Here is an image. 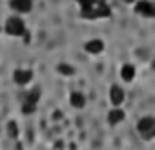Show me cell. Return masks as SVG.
<instances>
[{"label": "cell", "instance_id": "cell-16", "mask_svg": "<svg viewBox=\"0 0 155 150\" xmlns=\"http://www.w3.org/2000/svg\"><path fill=\"white\" fill-rule=\"evenodd\" d=\"M0 33H2V28H0Z\"/></svg>", "mask_w": 155, "mask_h": 150}, {"label": "cell", "instance_id": "cell-13", "mask_svg": "<svg viewBox=\"0 0 155 150\" xmlns=\"http://www.w3.org/2000/svg\"><path fill=\"white\" fill-rule=\"evenodd\" d=\"M58 71H60V73H66V75H69V73H73L75 70H73L71 66H66V64H58Z\"/></svg>", "mask_w": 155, "mask_h": 150}, {"label": "cell", "instance_id": "cell-12", "mask_svg": "<svg viewBox=\"0 0 155 150\" xmlns=\"http://www.w3.org/2000/svg\"><path fill=\"white\" fill-rule=\"evenodd\" d=\"M26 99H31V101L38 103V99H40V90H38V88H33V90L28 94V97H26Z\"/></svg>", "mask_w": 155, "mask_h": 150}, {"label": "cell", "instance_id": "cell-5", "mask_svg": "<svg viewBox=\"0 0 155 150\" xmlns=\"http://www.w3.org/2000/svg\"><path fill=\"white\" fill-rule=\"evenodd\" d=\"M9 6H11L13 11L20 13V15H26L33 9V0H11Z\"/></svg>", "mask_w": 155, "mask_h": 150}, {"label": "cell", "instance_id": "cell-11", "mask_svg": "<svg viewBox=\"0 0 155 150\" xmlns=\"http://www.w3.org/2000/svg\"><path fill=\"white\" fill-rule=\"evenodd\" d=\"M37 104H38V103H35V101H31V99H24V103H22V112H24V114H33V112L37 110Z\"/></svg>", "mask_w": 155, "mask_h": 150}, {"label": "cell", "instance_id": "cell-10", "mask_svg": "<svg viewBox=\"0 0 155 150\" xmlns=\"http://www.w3.org/2000/svg\"><path fill=\"white\" fill-rule=\"evenodd\" d=\"M120 77H122V81L131 83V81L135 79V68H133L131 64H124V66L120 68Z\"/></svg>", "mask_w": 155, "mask_h": 150}, {"label": "cell", "instance_id": "cell-2", "mask_svg": "<svg viewBox=\"0 0 155 150\" xmlns=\"http://www.w3.org/2000/svg\"><path fill=\"white\" fill-rule=\"evenodd\" d=\"M153 124H155V117L146 115V117H140V119H139L137 130H139V134L144 135L146 139H151V128H153Z\"/></svg>", "mask_w": 155, "mask_h": 150}, {"label": "cell", "instance_id": "cell-6", "mask_svg": "<svg viewBox=\"0 0 155 150\" xmlns=\"http://www.w3.org/2000/svg\"><path fill=\"white\" fill-rule=\"evenodd\" d=\"M84 49H86V53H90V55H99V53L104 51V42H102L101 39L88 40V42L84 44Z\"/></svg>", "mask_w": 155, "mask_h": 150}, {"label": "cell", "instance_id": "cell-9", "mask_svg": "<svg viewBox=\"0 0 155 150\" xmlns=\"http://www.w3.org/2000/svg\"><path fill=\"white\" fill-rule=\"evenodd\" d=\"M108 121H110L111 124H119V123H122V121H124V112H122L119 106L111 108L110 114H108Z\"/></svg>", "mask_w": 155, "mask_h": 150}, {"label": "cell", "instance_id": "cell-14", "mask_svg": "<svg viewBox=\"0 0 155 150\" xmlns=\"http://www.w3.org/2000/svg\"><path fill=\"white\" fill-rule=\"evenodd\" d=\"M151 137H155V124H153V128H151Z\"/></svg>", "mask_w": 155, "mask_h": 150}, {"label": "cell", "instance_id": "cell-7", "mask_svg": "<svg viewBox=\"0 0 155 150\" xmlns=\"http://www.w3.org/2000/svg\"><path fill=\"white\" fill-rule=\"evenodd\" d=\"M124 97H126V94L120 86H111L110 88V101H111L113 106H120L124 103Z\"/></svg>", "mask_w": 155, "mask_h": 150}, {"label": "cell", "instance_id": "cell-15", "mask_svg": "<svg viewBox=\"0 0 155 150\" xmlns=\"http://www.w3.org/2000/svg\"><path fill=\"white\" fill-rule=\"evenodd\" d=\"M124 2H126V4H131V2H135V0H124Z\"/></svg>", "mask_w": 155, "mask_h": 150}, {"label": "cell", "instance_id": "cell-4", "mask_svg": "<svg viewBox=\"0 0 155 150\" xmlns=\"http://www.w3.org/2000/svg\"><path fill=\"white\" fill-rule=\"evenodd\" d=\"M135 13L151 19V17H155V4L150 2V0H140V2L135 4Z\"/></svg>", "mask_w": 155, "mask_h": 150}, {"label": "cell", "instance_id": "cell-1", "mask_svg": "<svg viewBox=\"0 0 155 150\" xmlns=\"http://www.w3.org/2000/svg\"><path fill=\"white\" fill-rule=\"evenodd\" d=\"M4 31H6L9 37H24V33H26V24H24L22 19H18V17H11V19L6 20V24H4Z\"/></svg>", "mask_w": 155, "mask_h": 150}, {"label": "cell", "instance_id": "cell-8", "mask_svg": "<svg viewBox=\"0 0 155 150\" xmlns=\"http://www.w3.org/2000/svg\"><path fill=\"white\" fill-rule=\"evenodd\" d=\"M69 103H71L73 108H84V104H86V97H84L82 92H73V94L69 95Z\"/></svg>", "mask_w": 155, "mask_h": 150}, {"label": "cell", "instance_id": "cell-3", "mask_svg": "<svg viewBox=\"0 0 155 150\" xmlns=\"http://www.w3.org/2000/svg\"><path fill=\"white\" fill-rule=\"evenodd\" d=\"M31 79H33V71H31V70L18 68V70L13 71V81H15V84H18V86H26L28 83H31Z\"/></svg>", "mask_w": 155, "mask_h": 150}]
</instances>
